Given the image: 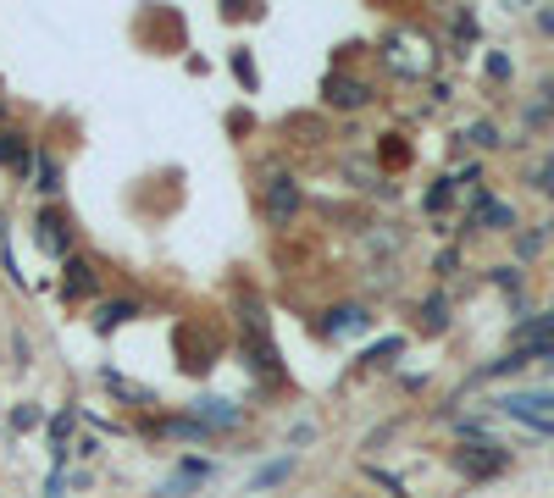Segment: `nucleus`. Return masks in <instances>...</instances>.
<instances>
[{
  "label": "nucleus",
  "instance_id": "412c9836",
  "mask_svg": "<svg viewBox=\"0 0 554 498\" xmlns=\"http://www.w3.org/2000/svg\"><path fill=\"white\" fill-rule=\"evenodd\" d=\"M455 39H460V45H471V39H477V23H471V12L455 17Z\"/></svg>",
  "mask_w": 554,
  "mask_h": 498
},
{
  "label": "nucleus",
  "instance_id": "dca6fc26",
  "mask_svg": "<svg viewBox=\"0 0 554 498\" xmlns=\"http://www.w3.org/2000/svg\"><path fill=\"white\" fill-rule=\"evenodd\" d=\"M532 189H538V194H554V155H549V161H538V166H532Z\"/></svg>",
  "mask_w": 554,
  "mask_h": 498
},
{
  "label": "nucleus",
  "instance_id": "423d86ee",
  "mask_svg": "<svg viewBox=\"0 0 554 498\" xmlns=\"http://www.w3.org/2000/svg\"><path fill=\"white\" fill-rule=\"evenodd\" d=\"M34 238H39V249H45V255L67 261V249H73V222H67V216H56V211H45V216H39V227H34Z\"/></svg>",
  "mask_w": 554,
  "mask_h": 498
},
{
  "label": "nucleus",
  "instance_id": "4468645a",
  "mask_svg": "<svg viewBox=\"0 0 554 498\" xmlns=\"http://www.w3.org/2000/svg\"><path fill=\"white\" fill-rule=\"evenodd\" d=\"M444 327H449V299L433 294V299L422 305V332H444Z\"/></svg>",
  "mask_w": 554,
  "mask_h": 498
},
{
  "label": "nucleus",
  "instance_id": "ddd939ff",
  "mask_svg": "<svg viewBox=\"0 0 554 498\" xmlns=\"http://www.w3.org/2000/svg\"><path fill=\"white\" fill-rule=\"evenodd\" d=\"M289 471H294V460H272L266 471H255V476H250V493H266V487L289 482Z\"/></svg>",
  "mask_w": 554,
  "mask_h": 498
},
{
  "label": "nucleus",
  "instance_id": "5701e85b",
  "mask_svg": "<svg viewBox=\"0 0 554 498\" xmlns=\"http://www.w3.org/2000/svg\"><path fill=\"white\" fill-rule=\"evenodd\" d=\"M233 72H239L244 83H255V67H250V56H244V50H239V56H233Z\"/></svg>",
  "mask_w": 554,
  "mask_h": 498
},
{
  "label": "nucleus",
  "instance_id": "f257e3e1",
  "mask_svg": "<svg viewBox=\"0 0 554 498\" xmlns=\"http://www.w3.org/2000/svg\"><path fill=\"white\" fill-rule=\"evenodd\" d=\"M383 67L394 72V78H433L438 50L422 28H394V34L383 39Z\"/></svg>",
  "mask_w": 554,
  "mask_h": 498
},
{
  "label": "nucleus",
  "instance_id": "7ed1b4c3",
  "mask_svg": "<svg viewBox=\"0 0 554 498\" xmlns=\"http://www.w3.org/2000/svg\"><path fill=\"white\" fill-rule=\"evenodd\" d=\"M300 205H305V194H300V178H294V172H266V183H261V211H266V222H272V227H289L294 216H300Z\"/></svg>",
  "mask_w": 554,
  "mask_h": 498
},
{
  "label": "nucleus",
  "instance_id": "f03ea898",
  "mask_svg": "<svg viewBox=\"0 0 554 498\" xmlns=\"http://www.w3.org/2000/svg\"><path fill=\"white\" fill-rule=\"evenodd\" d=\"M244 360L255 366L261 382H277V349H272V332H266V316L255 299H244Z\"/></svg>",
  "mask_w": 554,
  "mask_h": 498
},
{
  "label": "nucleus",
  "instance_id": "f8f14e48",
  "mask_svg": "<svg viewBox=\"0 0 554 498\" xmlns=\"http://www.w3.org/2000/svg\"><path fill=\"white\" fill-rule=\"evenodd\" d=\"M0 161L12 166V172H28V166H34V150H28L17 133H0Z\"/></svg>",
  "mask_w": 554,
  "mask_h": 498
},
{
  "label": "nucleus",
  "instance_id": "4be33fe9",
  "mask_svg": "<svg viewBox=\"0 0 554 498\" xmlns=\"http://www.w3.org/2000/svg\"><path fill=\"white\" fill-rule=\"evenodd\" d=\"M488 78L505 83V78H510V61H505V56H488Z\"/></svg>",
  "mask_w": 554,
  "mask_h": 498
},
{
  "label": "nucleus",
  "instance_id": "1a4fd4ad",
  "mask_svg": "<svg viewBox=\"0 0 554 498\" xmlns=\"http://www.w3.org/2000/svg\"><path fill=\"white\" fill-rule=\"evenodd\" d=\"M471 216H477V222L482 227H494V233H499V227H516V211H510V205H499L494 200V194H471Z\"/></svg>",
  "mask_w": 554,
  "mask_h": 498
},
{
  "label": "nucleus",
  "instance_id": "6e6552de",
  "mask_svg": "<svg viewBox=\"0 0 554 498\" xmlns=\"http://www.w3.org/2000/svg\"><path fill=\"white\" fill-rule=\"evenodd\" d=\"M100 288L95 266L89 261H67V272H61V299H89Z\"/></svg>",
  "mask_w": 554,
  "mask_h": 498
},
{
  "label": "nucleus",
  "instance_id": "aec40b11",
  "mask_svg": "<svg viewBox=\"0 0 554 498\" xmlns=\"http://www.w3.org/2000/svg\"><path fill=\"white\" fill-rule=\"evenodd\" d=\"M383 155H388V161H394V166H405V161H410V150H405V144H399V133H388Z\"/></svg>",
  "mask_w": 554,
  "mask_h": 498
},
{
  "label": "nucleus",
  "instance_id": "6ab92c4d",
  "mask_svg": "<svg viewBox=\"0 0 554 498\" xmlns=\"http://www.w3.org/2000/svg\"><path fill=\"white\" fill-rule=\"evenodd\" d=\"M471 144H482V150H494V144H505L494 133V122H471Z\"/></svg>",
  "mask_w": 554,
  "mask_h": 498
},
{
  "label": "nucleus",
  "instance_id": "f3484780",
  "mask_svg": "<svg viewBox=\"0 0 554 498\" xmlns=\"http://www.w3.org/2000/svg\"><path fill=\"white\" fill-rule=\"evenodd\" d=\"M39 421H45V415H39L34 404H17V410H12V432H34Z\"/></svg>",
  "mask_w": 554,
  "mask_h": 498
},
{
  "label": "nucleus",
  "instance_id": "20e7f679",
  "mask_svg": "<svg viewBox=\"0 0 554 498\" xmlns=\"http://www.w3.org/2000/svg\"><path fill=\"white\" fill-rule=\"evenodd\" d=\"M505 465H510V449H499V443H466V449H455V471H466L471 482H488Z\"/></svg>",
  "mask_w": 554,
  "mask_h": 498
},
{
  "label": "nucleus",
  "instance_id": "0eeeda50",
  "mask_svg": "<svg viewBox=\"0 0 554 498\" xmlns=\"http://www.w3.org/2000/svg\"><path fill=\"white\" fill-rule=\"evenodd\" d=\"M366 327H372V310L366 305H338L322 321V332H333V338H350V332H366Z\"/></svg>",
  "mask_w": 554,
  "mask_h": 498
},
{
  "label": "nucleus",
  "instance_id": "a211bd4d",
  "mask_svg": "<svg viewBox=\"0 0 554 498\" xmlns=\"http://www.w3.org/2000/svg\"><path fill=\"white\" fill-rule=\"evenodd\" d=\"M39 189H45V194L61 189V172H56V161H50V155H39Z\"/></svg>",
  "mask_w": 554,
  "mask_h": 498
},
{
  "label": "nucleus",
  "instance_id": "9d476101",
  "mask_svg": "<svg viewBox=\"0 0 554 498\" xmlns=\"http://www.w3.org/2000/svg\"><path fill=\"white\" fill-rule=\"evenodd\" d=\"M194 421H205V427H239L244 410H239V404H228V399H200V404H194Z\"/></svg>",
  "mask_w": 554,
  "mask_h": 498
},
{
  "label": "nucleus",
  "instance_id": "39448f33",
  "mask_svg": "<svg viewBox=\"0 0 554 498\" xmlns=\"http://www.w3.org/2000/svg\"><path fill=\"white\" fill-rule=\"evenodd\" d=\"M322 95H327V106H333V111H361L366 100H372V83L355 78V72H327Z\"/></svg>",
  "mask_w": 554,
  "mask_h": 498
},
{
  "label": "nucleus",
  "instance_id": "9b49d317",
  "mask_svg": "<svg viewBox=\"0 0 554 498\" xmlns=\"http://www.w3.org/2000/svg\"><path fill=\"white\" fill-rule=\"evenodd\" d=\"M344 178H350L355 189H377V183H383V166H377V161H361V155H350V161H344Z\"/></svg>",
  "mask_w": 554,
  "mask_h": 498
},
{
  "label": "nucleus",
  "instance_id": "2eb2a0df",
  "mask_svg": "<svg viewBox=\"0 0 554 498\" xmlns=\"http://www.w3.org/2000/svg\"><path fill=\"white\" fill-rule=\"evenodd\" d=\"M128 316H139V305H133V299H117V305H100V321H95V327L111 332V327H122Z\"/></svg>",
  "mask_w": 554,
  "mask_h": 498
}]
</instances>
